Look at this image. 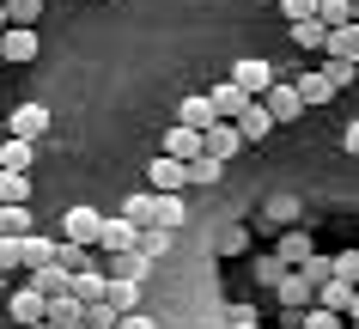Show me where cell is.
Here are the masks:
<instances>
[{
    "label": "cell",
    "mask_w": 359,
    "mask_h": 329,
    "mask_svg": "<svg viewBox=\"0 0 359 329\" xmlns=\"http://www.w3.org/2000/svg\"><path fill=\"white\" fill-rule=\"evenodd\" d=\"M61 244L97 250V244H104V213H97V208H67V213H61Z\"/></svg>",
    "instance_id": "1"
},
{
    "label": "cell",
    "mask_w": 359,
    "mask_h": 329,
    "mask_svg": "<svg viewBox=\"0 0 359 329\" xmlns=\"http://www.w3.org/2000/svg\"><path fill=\"white\" fill-rule=\"evenodd\" d=\"M147 183H152V195H183V189H189V165L170 159V153H158V159H152V171H147Z\"/></svg>",
    "instance_id": "2"
},
{
    "label": "cell",
    "mask_w": 359,
    "mask_h": 329,
    "mask_svg": "<svg viewBox=\"0 0 359 329\" xmlns=\"http://www.w3.org/2000/svg\"><path fill=\"white\" fill-rule=\"evenodd\" d=\"M43 135H49V110H43V104H19V110L6 116V140H31V147H37Z\"/></svg>",
    "instance_id": "3"
},
{
    "label": "cell",
    "mask_w": 359,
    "mask_h": 329,
    "mask_svg": "<svg viewBox=\"0 0 359 329\" xmlns=\"http://www.w3.org/2000/svg\"><path fill=\"white\" fill-rule=\"evenodd\" d=\"M231 86H244L250 98H268V92H274V67H268L262 55H244L238 67H231Z\"/></svg>",
    "instance_id": "4"
},
{
    "label": "cell",
    "mask_w": 359,
    "mask_h": 329,
    "mask_svg": "<svg viewBox=\"0 0 359 329\" xmlns=\"http://www.w3.org/2000/svg\"><path fill=\"white\" fill-rule=\"evenodd\" d=\"M6 311H13V323H19V329H31V323H49V299H43L37 287H13Z\"/></svg>",
    "instance_id": "5"
},
{
    "label": "cell",
    "mask_w": 359,
    "mask_h": 329,
    "mask_svg": "<svg viewBox=\"0 0 359 329\" xmlns=\"http://www.w3.org/2000/svg\"><path fill=\"white\" fill-rule=\"evenodd\" d=\"M262 104H268V116H274V128H280V122H299V116H304L299 86H286V79H274V92H268Z\"/></svg>",
    "instance_id": "6"
},
{
    "label": "cell",
    "mask_w": 359,
    "mask_h": 329,
    "mask_svg": "<svg viewBox=\"0 0 359 329\" xmlns=\"http://www.w3.org/2000/svg\"><path fill=\"white\" fill-rule=\"evenodd\" d=\"M37 49H43V37H37V31H19V25L0 37V55H6V67H25V61H37Z\"/></svg>",
    "instance_id": "7"
},
{
    "label": "cell",
    "mask_w": 359,
    "mask_h": 329,
    "mask_svg": "<svg viewBox=\"0 0 359 329\" xmlns=\"http://www.w3.org/2000/svg\"><path fill=\"white\" fill-rule=\"evenodd\" d=\"M208 98H213V110H219V122H238V116L250 110V104H256V98H250L244 86H231V79H219V86H213Z\"/></svg>",
    "instance_id": "8"
},
{
    "label": "cell",
    "mask_w": 359,
    "mask_h": 329,
    "mask_svg": "<svg viewBox=\"0 0 359 329\" xmlns=\"http://www.w3.org/2000/svg\"><path fill=\"white\" fill-rule=\"evenodd\" d=\"M165 153H170V159H183V165H195V159L208 153V135H195V128H183V122H170Z\"/></svg>",
    "instance_id": "9"
},
{
    "label": "cell",
    "mask_w": 359,
    "mask_h": 329,
    "mask_svg": "<svg viewBox=\"0 0 359 329\" xmlns=\"http://www.w3.org/2000/svg\"><path fill=\"white\" fill-rule=\"evenodd\" d=\"M104 256H128V250H140V226L134 220H104V244H97Z\"/></svg>",
    "instance_id": "10"
},
{
    "label": "cell",
    "mask_w": 359,
    "mask_h": 329,
    "mask_svg": "<svg viewBox=\"0 0 359 329\" xmlns=\"http://www.w3.org/2000/svg\"><path fill=\"white\" fill-rule=\"evenodd\" d=\"M152 269H158V262H152V256H140V250H128V256H104V274H110V281H134V287H140Z\"/></svg>",
    "instance_id": "11"
},
{
    "label": "cell",
    "mask_w": 359,
    "mask_h": 329,
    "mask_svg": "<svg viewBox=\"0 0 359 329\" xmlns=\"http://www.w3.org/2000/svg\"><path fill=\"white\" fill-rule=\"evenodd\" d=\"M238 153H244V135H238V122H213V128H208V159L231 165Z\"/></svg>",
    "instance_id": "12"
},
{
    "label": "cell",
    "mask_w": 359,
    "mask_h": 329,
    "mask_svg": "<svg viewBox=\"0 0 359 329\" xmlns=\"http://www.w3.org/2000/svg\"><path fill=\"white\" fill-rule=\"evenodd\" d=\"M177 122H183V128H195V135H208L213 122H219V110H213V98H208V92H195V98H183Z\"/></svg>",
    "instance_id": "13"
},
{
    "label": "cell",
    "mask_w": 359,
    "mask_h": 329,
    "mask_svg": "<svg viewBox=\"0 0 359 329\" xmlns=\"http://www.w3.org/2000/svg\"><path fill=\"white\" fill-rule=\"evenodd\" d=\"M274 299H280L286 311H317V287H311V281H304L299 269H292V274L280 281V293H274Z\"/></svg>",
    "instance_id": "14"
},
{
    "label": "cell",
    "mask_w": 359,
    "mask_h": 329,
    "mask_svg": "<svg viewBox=\"0 0 359 329\" xmlns=\"http://www.w3.org/2000/svg\"><path fill=\"white\" fill-rule=\"evenodd\" d=\"M25 287H37L43 299H67V293H74V274H67V269H55V262H49V269L25 274Z\"/></svg>",
    "instance_id": "15"
},
{
    "label": "cell",
    "mask_w": 359,
    "mask_h": 329,
    "mask_svg": "<svg viewBox=\"0 0 359 329\" xmlns=\"http://www.w3.org/2000/svg\"><path fill=\"white\" fill-rule=\"evenodd\" d=\"M238 135H244V147H256V140L274 135V116H268V104H262V98H256L244 116H238Z\"/></svg>",
    "instance_id": "16"
},
{
    "label": "cell",
    "mask_w": 359,
    "mask_h": 329,
    "mask_svg": "<svg viewBox=\"0 0 359 329\" xmlns=\"http://www.w3.org/2000/svg\"><path fill=\"white\" fill-rule=\"evenodd\" d=\"M55 250H61V238H25L19 244V256H25V274H37V269H49V262H55Z\"/></svg>",
    "instance_id": "17"
},
{
    "label": "cell",
    "mask_w": 359,
    "mask_h": 329,
    "mask_svg": "<svg viewBox=\"0 0 359 329\" xmlns=\"http://www.w3.org/2000/svg\"><path fill=\"white\" fill-rule=\"evenodd\" d=\"M286 37H292V49L323 55V49H329V25H323V19H304V25H286Z\"/></svg>",
    "instance_id": "18"
},
{
    "label": "cell",
    "mask_w": 359,
    "mask_h": 329,
    "mask_svg": "<svg viewBox=\"0 0 359 329\" xmlns=\"http://www.w3.org/2000/svg\"><path fill=\"white\" fill-rule=\"evenodd\" d=\"M104 293H110V274H104V269H92V274H74V299H79L86 311H92V305H104Z\"/></svg>",
    "instance_id": "19"
},
{
    "label": "cell",
    "mask_w": 359,
    "mask_h": 329,
    "mask_svg": "<svg viewBox=\"0 0 359 329\" xmlns=\"http://www.w3.org/2000/svg\"><path fill=\"white\" fill-rule=\"evenodd\" d=\"M299 98H304V110H317V104H329V98H335V86H329V74H323V67H311V74H299Z\"/></svg>",
    "instance_id": "20"
},
{
    "label": "cell",
    "mask_w": 359,
    "mask_h": 329,
    "mask_svg": "<svg viewBox=\"0 0 359 329\" xmlns=\"http://www.w3.org/2000/svg\"><path fill=\"white\" fill-rule=\"evenodd\" d=\"M329 61H353L359 67V25H341V31H329V49H323Z\"/></svg>",
    "instance_id": "21"
},
{
    "label": "cell",
    "mask_w": 359,
    "mask_h": 329,
    "mask_svg": "<svg viewBox=\"0 0 359 329\" xmlns=\"http://www.w3.org/2000/svg\"><path fill=\"white\" fill-rule=\"evenodd\" d=\"M122 220H134L140 232H152V220H158V195H152V189L128 195V208H122Z\"/></svg>",
    "instance_id": "22"
},
{
    "label": "cell",
    "mask_w": 359,
    "mask_h": 329,
    "mask_svg": "<svg viewBox=\"0 0 359 329\" xmlns=\"http://www.w3.org/2000/svg\"><path fill=\"white\" fill-rule=\"evenodd\" d=\"M104 305H110L116 317H134V311H140V287H134V281H110V293H104Z\"/></svg>",
    "instance_id": "23"
},
{
    "label": "cell",
    "mask_w": 359,
    "mask_h": 329,
    "mask_svg": "<svg viewBox=\"0 0 359 329\" xmlns=\"http://www.w3.org/2000/svg\"><path fill=\"white\" fill-rule=\"evenodd\" d=\"M49 323L55 329H86V305H79L74 293L67 299H49Z\"/></svg>",
    "instance_id": "24"
},
{
    "label": "cell",
    "mask_w": 359,
    "mask_h": 329,
    "mask_svg": "<svg viewBox=\"0 0 359 329\" xmlns=\"http://www.w3.org/2000/svg\"><path fill=\"white\" fill-rule=\"evenodd\" d=\"M0 208H31V177L0 171Z\"/></svg>",
    "instance_id": "25"
},
{
    "label": "cell",
    "mask_w": 359,
    "mask_h": 329,
    "mask_svg": "<svg viewBox=\"0 0 359 329\" xmlns=\"http://www.w3.org/2000/svg\"><path fill=\"white\" fill-rule=\"evenodd\" d=\"M31 159H37V147H31V140H6V147H0V171L31 177Z\"/></svg>",
    "instance_id": "26"
},
{
    "label": "cell",
    "mask_w": 359,
    "mask_h": 329,
    "mask_svg": "<svg viewBox=\"0 0 359 329\" xmlns=\"http://www.w3.org/2000/svg\"><path fill=\"white\" fill-rule=\"evenodd\" d=\"M250 269H256V287H274V293H280V281H286V274H292V269H286V262H280V256H274V250H262V256H256V262H250Z\"/></svg>",
    "instance_id": "27"
},
{
    "label": "cell",
    "mask_w": 359,
    "mask_h": 329,
    "mask_svg": "<svg viewBox=\"0 0 359 329\" xmlns=\"http://www.w3.org/2000/svg\"><path fill=\"white\" fill-rule=\"evenodd\" d=\"M286 323L292 329H347V317H335V311H286Z\"/></svg>",
    "instance_id": "28"
},
{
    "label": "cell",
    "mask_w": 359,
    "mask_h": 329,
    "mask_svg": "<svg viewBox=\"0 0 359 329\" xmlns=\"http://www.w3.org/2000/svg\"><path fill=\"white\" fill-rule=\"evenodd\" d=\"M274 256H280L286 269H304V262H311L317 250H311V238H304V232H286V238H280V250H274Z\"/></svg>",
    "instance_id": "29"
},
{
    "label": "cell",
    "mask_w": 359,
    "mask_h": 329,
    "mask_svg": "<svg viewBox=\"0 0 359 329\" xmlns=\"http://www.w3.org/2000/svg\"><path fill=\"white\" fill-rule=\"evenodd\" d=\"M55 269H67V274H92V269H104L92 250H79V244H61L55 250Z\"/></svg>",
    "instance_id": "30"
},
{
    "label": "cell",
    "mask_w": 359,
    "mask_h": 329,
    "mask_svg": "<svg viewBox=\"0 0 359 329\" xmlns=\"http://www.w3.org/2000/svg\"><path fill=\"white\" fill-rule=\"evenodd\" d=\"M353 293H359V287H347V281H329V287L317 293V305L335 311V317H347V311H353Z\"/></svg>",
    "instance_id": "31"
},
{
    "label": "cell",
    "mask_w": 359,
    "mask_h": 329,
    "mask_svg": "<svg viewBox=\"0 0 359 329\" xmlns=\"http://www.w3.org/2000/svg\"><path fill=\"white\" fill-rule=\"evenodd\" d=\"M0 238L25 244V238H31V208H0Z\"/></svg>",
    "instance_id": "32"
},
{
    "label": "cell",
    "mask_w": 359,
    "mask_h": 329,
    "mask_svg": "<svg viewBox=\"0 0 359 329\" xmlns=\"http://www.w3.org/2000/svg\"><path fill=\"white\" fill-rule=\"evenodd\" d=\"M6 19L19 25V31H37V19H43V0H6Z\"/></svg>",
    "instance_id": "33"
},
{
    "label": "cell",
    "mask_w": 359,
    "mask_h": 329,
    "mask_svg": "<svg viewBox=\"0 0 359 329\" xmlns=\"http://www.w3.org/2000/svg\"><path fill=\"white\" fill-rule=\"evenodd\" d=\"M219 177H226V165H219V159H208V153H201V159L189 165V183H195V189H213Z\"/></svg>",
    "instance_id": "34"
},
{
    "label": "cell",
    "mask_w": 359,
    "mask_h": 329,
    "mask_svg": "<svg viewBox=\"0 0 359 329\" xmlns=\"http://www.w3.org/2000/svg\"><path fill=\"white\" fill-rule=\"evenodd\" d=\"M183 220H189V213H183V195H158V220H152V226H165V232H177Z\"/></svg>",
    "instance_id": "35"
},
{
    "label": "cell",
    "mask_w": 359,
    "mask_h": 329,
    "mask_svg": "<svg viewBox=\"0 0 359 329\" xmlns=\"http://www.w3.org/2000/svg\"><path fill=\"white\" fill-rule=\"evenodd\" d=\"M317 19L329 25V31H341V25H353V6H347V0H323V6H317Z\"/></svg>",
    "instance_id": "36"
},
{
    "label": "cell",
    "mask_w": 359,
    "mask_h": 329,
    "mask_svg": "<svg viewBox=\"0 0 359 329\" xmlns=\"http://www.w3.org/2000/svg\"><path fill=\"white\" fill-rule=\"evenodd\" d=\"M323 74H329V86H335V92H347V86L359 79V67H353V61H329V55H323Z\"/></svg>",
    "instance_id": "37"
},
{
    "label": "cell",
    "mask_w": 359,
    "mask_h": 329,
    "mask_svg": "<svg viewBox=\"0 0 359 329\" xmlns=\"http://www.w3.org/2000/svg\"><path fill=\"white\" fill-rule=\"evenodd\" d=\"M165 250H170V232H165V226H152V232H140V256H152V262H158Z\"/></svg>",
    "instance_id": "38"
},
{
    "label": "cell",
    "mask_w": 359,
    "mask_h": 329,
    "mask_svg": "<svg viewBox=\"0 0 359 329\" xmlns=\"http://www.w3.org/2000/svg\"><path fill=\"white\" fill-rule=\"evenodd\" d=\"M317 6H323V0H280L286 25H304V19H317Z\"/></svg>",
    "instance_id": "39"
},
{
    "label": "cell",
    "mask_w": 359,
    "mask_h": 329,
    "mask_svg": "<svg viewBox=\"0 0 359 329\" xmlns=\"http://www.w3.org/2000/svg\"><path fill=\"white\" fill-rule=\"evenodd\" d=\"M335 281L359 287V250H341V256H335Z\"/></svg>",
    "instance_id": "40"
},
{
    "label": "cell",
    "mask_w": 359,
    "mask_h": 329,
    "mask_svg": "<svg viewBox=\"0 0 359 329\" xmlns=\"http://www.w3.org/2000/svg\"><path fill=\"white\" fill-rule=\"evenodd\" d=\"M13 269H25V256H19V244H13V238H0V274L13 281Z\"/></svg>",
    "instance_id": "41"
},
{
    "label": "cell",
    "mask_w": 359,
    "mask_h": 329,
    "mask_svg": "<svg viewBox=\"0 0 359 329\" xmlns=\"http://www.w3.org/2000/svg\"><path fill=\"white\" fill-rule=\"evenodd\" d=\"M219 250H244V226H226L219 232Z\"/></svg>",
    "instance_id": "42"
},
{
    "label": "cell",
    "mask_w": 359,
    "mask_h": 329,
    "mask_svg": "<svg viewBox=\"0 0 359 329\" xmlns=\"http://www.w3.org/2000/svg\"><path fill=\"white\" fill-rule=\"evenodd\" d=\"M116 329H158V323H152V317H140V311H134V317H122V323H116Z\"/></svg>",
    "instance_id": "43"
},
{
    "label": "cell",
    "mask_w": 359,
    "mask_h": 329,
    "mask_svg": "<svg viewBox=\"0 0 359 329\" xmlns=\"http://www.w3.org/2000/svg\"><path fill=\"white\" fill-rule=\"evenodd\" d=\"M341 140H347V153L359 159V122H347V135H341Z\"/></svg>",
    "instance_id": "44"
},
{
    "label": "cell",
    "mask_w": 359,
    "mask_h": 329,
    "mask_svg": "<svg viewBox=\"0 0 359 329\" xmlns=\"http://www.w3.org/2000/svg\"><path fill=\"white\" fill-rule=\"evenodd\" d=\"M6 31H13V19H6V0H0V37H6Z\"/></svg>",
    "instance_id": "45"
},
{
    "label": "cell",
    "mask_w": 359,
    "mask_h": 329,
    "mask_svg": "<svg viewBox=\"0 0 359 329\" xmlns=\"http://www.w3.org/2000/svg\"><path fill=\"white\" fill-rule=\"evenodd\" d=\"M347 317H353V323H359V293H353V311H347Z\"/></svg>",
    "instance_id": "46"
},
{
    "label": "cell",
    "mask_w": 359,
    "mask_h": 329,
    "mask_svg": "<svg viewBox=\"0 0 359 329\" xmlns=\"http://www.w3.org/2000/svg\"><path fill=\"white\" fill-rule=\"evenodd\" d=\"M31 329H55V323H31Z\"/></svg>",
    "instance_id": "47"
},
{
    "label": "cell",
    "mask_w": 359,
    "mask_h": 329,
    "mask_svg": "<svg viewBox=\"0 0 359 329\" xmlns=\"http://www.w3.org/2000/svg\"><path fill=\"white\" fill-rule=\"evenodd\" d=\"M0 293H6V274H0Z\"/></svg>",
    "instance_id": "48"
},
{
    "label": "cell",
    "mask_w": 359,
    "mask_h": 329,
    "mask_svg": "<svg viewBox=\"0 0 359 329\" xmlns=\"http://www.w3.org/2000/svg\"><path fill=\"white\" fill-rule=\"evenodd\" d=\"M353 25H359V6H353Z\"/></svg>",
    "instance_id": "49"
},
{
    "label": "cell",
    "mask_w": 359,
    "mask_h": 329,
    "mask_svg": "<svg viewBox=\"0 0 359 329\" xmlns=\"http://www.w3.org/2000/svg\"><path fill=\"white\" fill-rule=\"evenodd\" d=\"M0 67H6V55H0Z\"/></svg>",
    "instance_id": "50"
},
{
    "label": "cell",
    "mask_w": 359,
    "mask_h": 329,
    "mask_svg": "<svg viewBox=\"0 0 359 329\" xmlns=\"http://www.w3.org/2000/svg\"><path fill=\"white\" fill-rule=\"evenodd\" d=\"M347 6H359V0H347Z\"/></svg>",
    "instance_id": "51"
},
{
    "label": "cell",
    "mask_w": 359,
    "mask_h": 329,
    "mask_svg": "<svg viewBox=\"0 0 359 329\" xmlns=\"http://www.w3.org/2000/svg\"><path fill=\"white\" fill-rule=\"evenodd\" d=\"M347 329H359V323H347Z\"/></svg>",
    "instance_id": "52"
},
{
    "label": "cell",
    "mask_w": 359,
    "mask_h": 329,
    "mask_svg": "<svg viewBox=\"0 0 359 329\" xmlns=\"http://www.w3.org/2000/svg\"><path fill=\"white\" fill-rule=\"evenodd\" d=\"M86 329H92V323H86Z\"/></svg>",
    "instance_id": "53"
}]
</instances>
